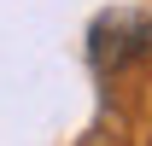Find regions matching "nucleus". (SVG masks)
I'll return each mask as SVG.
<instances>
[{
	"instance_id": "obj_1",
	"label": "nucleus",
	"mask_w": 152,
	"mask_h": 146,
	"mask_svg": "<svg viewBox=\"0 0 152 146\" xmlns=\"http://www.w3.org/2000/svg\"><path fill=\"white\" fill-rule=\"evenodd\" d=\"M146 41H152V18H146Z\"/></svg>"
}]
</instances>
